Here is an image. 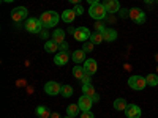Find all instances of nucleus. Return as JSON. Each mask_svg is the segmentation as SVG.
I'll return each mask as SVG.
<instances>
[{
	"mask_svg": "<svg viewBox=\"0 0 158 118\" xmlns=\"http://www.w3.org/2000/svg\"><path fill=\"white\" fill-rule=\"evenodd\" d=\"M146 81L149 87H156L158 85V76L156 74H147L146 76Z\"/></svg>",
	"mask_w": 158,
	"mask_h": 118,
	"instance_id": "25",
	"label": "nucleus"
},
{
	"mask_svg": "<svg viewBox=\"0 0 158 118\" xmlns=\"http://www.w3.org/2000/svg\"><path fill=\"white\" fill-rule=\"evenodd\" d=\"M24 27H25V30H27L29 33L38 35V33H41V30H43V24H41V21H40V19L30 18V19L25 21Z\"/></svg>",
	"mask_w": 158,
	"mask_h": 118,
	"instance_id": "4",
	"label": "nucleus"
},
{
	"mask_svg": "<svg viewBox=\"0 0 158 118\" xmlns=\"http://www.w3.org/2000/svg\"><path fill=\"white\" fill-rule=\"evenodd\" d=\"M92 104H94L92 98L90 96H85V95H82L81 98H79V101H77V106H79V109H81V112L90 110L92 109Z\"/></svg>",
	"mask_w": 158,
	"mask_h": 118,
	"instance_id": "12",
	"label": "nucleus"
},
{
	"mask_svg": "<svg viewBox=\"0 0 158 118\" xmlns=\"http://www.w3.org/2000/svg\"><path fill=\"white\" fill-rule=\"evenodd\" d=\"M51 118H62V116H60V113H56V112H54V113L51 115Z\"/></svg>",
	"mask_w": 158,
	"mask_h": 118,
	"instance_id": "37",
	"label": "nucleus"
},
{
	"mask_svg": "<svg viewBox=\"0 0 158 118\" xmlns=\"http://www.w3.org/2000/svg\"><path fill=\"white\" fill-rule=\"evenodd\" d=\"M127 107H128V102H127L125 98H117V99L114 101V109H115V110H123V112H125Z\"/></svg>",
	"mask_w": 158,
	"mask_h": 118,
	"instance_id": "19",
	"label": "nucleus"
},
{
	"mask_svg": "<svg viewBox=\"0 0 158 118\" xmlns=\"http://www.w3.org/2000/svg\"><path fill=\"white\" fill-rule=\"evenodd\" d=\"M130 19L141 25V24L146 22V13L141 8H130Z\"/></svg>",
	"mask_w": 158,
	"mask_h": 118,
	"instance_id": "6",
	"label": "nucleus"
},
{
	"mask_svg": "<svg viewBox=\"0 0 158 118\" xmlns=\"http://www.w3.org/2000/svg\"><path fill=\"white\" fill-rule=\"evenodd\" d=\"M90 30L87 29V27H77L76 30H74V33H73V36H74V39L76 41H81V43H85L87 39H90Z\"/></svg>",
	"mask_w": 158,
	"mask_h": 118,
	"instance_id": "7",
	"label": "nucleus"
},
{
	"mask_svg": "<svg viewBox=\"0 0 158 118\" xmlns=\"http://www.w3.org/2000/svg\"><path fill=\"white\" fill-rule=\"evenodd\" d=\"M117 36H118V33H117L114 29H104V30H103V39H104L106 43L115 41Z\"/></svg>",
	"mask_w": 158,
	"mask_h": 118,
	"instance_id": "14",
	"label": "nucleus"
},
{
	"mask_svg": "<svg viewBox=\"0 0 158 118\" xmlns=\"http://www.w3.org/2000/svg\"><path fill=\"white\" fill-rule=\"evenodd\" d=\"M155 58H156V61H158V54H156V55H155Z\"/></svg>",
	"mask_w": 158,
	"mask_h": 118,
	"instance_id": "41",
	"label": "nucleus"
},
{
	"mask_svg": "<svg viewBox=\"0 0 158 118\" xmlns=\"http://www.w3.org/2000/svg\"><path fill=\"white\" fill-rule=\"evenodd\" d=\"M103 5H104V8H106V11L111 13V14L120 11V3H118V0H104Z\"/></svg>",
	"mask_w": 158,
	"mask_h": 118,
	"instance_id": "13",
	"label": "nucleus"
},
{
	"mask_svg": "<svg viewBox=\"0 0 158 118\" xmlns=\"http://www.w3.org/2000/svg\"><path fill=\"white\" fill-rule=\"evenodd\" d=\"M73 10H74V13H76V14H77V16H81V14H82V13H84V8H82L81 5H76V6H74Z\"/></svg>",
	"mask_w": 158,
	"mask_h": 118,
	"instance_id": "31",
	"label": "nucleus"
},
{
	"mask_svg": "<svg viewBox=\"0 0 158 118\" xmlns=\"http://www.w3.org/2000/svg\"><path fill=\"white\" fill-rule=\"evenodd\" d=\"M59 19H60V16H59V13H56V11H46V13H43V14L40 16V21H41V24H43V29L56 27Z\"/></svg>",
	"mask_w": 158,
	"mask_h": 118,
	"instance_id": "1",
	"label": "nucleus"
},
{
	"mask_svg": "<svg viewBox=\"0 0 158 118\" xmlns=\"http://www.w3.org/2000/svg\"><path fill=\"white\" fill-rule=\"evenodd\" d=\"M95 30L103 33V30H104V25H103V22H101V21H97V22H95Z\"/></svg>",
	"mask_w": 158,
	"mask_h": 118,
	"instance_id": "29",
	"label": "nucleus"
},
{
	"mask_svg": "<svg viewBox=\"0 0 158 118\" xmlns=\"http://www.w3.org/2000/svg\"><path fill=\"white\" fill-rule=\"evenodd\" d=\"M67 49H68V44L67 43H62L60 44V50H67Z\"/></svg>",
	"mask_w": 158,
	"mask_h": 118,
	"instance_id": "35",
	"label": "nucleus"
},
{
	"mask_svg": "<svg viewBox=\"0 0 158 118\" xmlns=\"http://www.w3.org/2000/svg\"><path fill=\"white\" fill-rule=\"evenodd\" d=\"M90 41L94 43V44H100V43H103V41H104V39H103V33H101V32L92 33V35H90Z\"/></svg>",
	"mask_w": 158,
	"mask_h": 118,
	"instance_id": "24",
	"label": "nucleus"
},
{
	"mask_svg": "<svg viewBox=\"0 0 158 118\" xmlns=\"http://www.w3.org/2000/svg\"><path fill=\"white\" fill-rule=\"evenodd\" d=\"M59 49H60V44H57L54 39L46 41V44H44V50L48 52V54H54V52H57Z\"/></svg>",
	"mask_w": 158,
	"mask_h": 118,
	"instance_id": "16",
	"label": "nucleus"
},
{
	"mask_svg": "<svg viewBox=\"0 0 158 118\" xmlns=\"http://www.w3.org/2000/svg\"><path fill=\"white\" fill-rule=\"evenodd\" d=\"M146 3H152V0H146Z\"/></svg>",
	"mask_w": 158,
	"mask_h": 118,
	"instance_id": "40",
	"label": "nucleus"
},
{
	"mask_svg": "<svg viewBox=\"0 0 158 118\" xmlns=\"http://www.w3.org/2000/svg\"><path fill=\"white\" fill-rule=\"evenodd\" d=\"M82 93L85 95V96H94L95 93H97V91H95V88H94V85H92V84H87V85H82Z\"/></svg>",
	"mask_w": 158,
	"mask_h": 118,
	"instance_id": "23",
	"label": "nucleus"
},
{
	"mask_svg": "<svg viewBox=\"0 0 158 118\" xmlns=\"http://www.w3.org/2000/svg\"><path fill=\"white\" fill-rule=\"evenodd\" d=\"M89 14H90L92 19H95V21H103L104 18H106L108 11H106V8H104L103 3L98 2V3L90 5V8H89Z\"/></svg>",
	"mask_w": 158,
	"mask_h": 118,
	"instance_id": "2",
	"label": "nucleus"
},
{
	"mask_svg": "<svg viewBox=\"0 0 158 118\" xmlns=\"http://www.w3.org/2000/svg\"><path fill=\"white\" fill-rule=\"evenodd\" d=\"M84 69H85L87 74L94 76V74L98 71V63H97V60H95V58H87V60L84 61Z\"/></svg>",
	"mask_w": 158,
	"mask_h": 118,
	"instance_id": "11",
	"label": "nucleus"
},
{
	"mask_svg": "<svg viewBox=\"0 0 158 118\" xmlns=\"http://www.w3.org/2000/svg\"><path fill=\"white\" fill-rule=\"evenodd\" d=\"M125 115H127V118H141L142 110L136 104H128V107L125 109Z\"/></svg>",
	"mask_w": 158,
	"mask_h": 118,
	"instance_id": "9",
	"label": "nucleus"
},
{
	"mask_svg": "<svg viewBox=\"0 0 158 118\" xmlns=\"http://www.w3.org/2000/svg\"><path fill=\"white\" fill-rule=\"evenodd\" d=\"M87 2H89L90 5H94V3H98V2H100V0H87Z\"/></svg>",
	"mask_w": 158,
	"mask_h": 118,
	"instance_id": "38",
	"label": "nucleus"
},
{
	"mask_svg": "<svg viewBox=\"0 0 158 118\" xmlns=\"http://www.w3.org/2000/svg\"><path fill=\"white\" fill-rule=\"evenodd\" d=\"M60 95H62L63 98H70V96L73 95V87H71V85H63Z\"/></svg>",
	"mask_w": 158,
	"mask_h": 118,
	"instance_id": "26",
	"label": "nucleus"
},
{
	"mask_svg": "<svg viewBox=\"0 0 158 118\" xmlns=\"http://www.w3.org/2000/svg\"><path fill=\"white\" fill-rule=\"evenodd\" d=\"M94 46H95V44H94V43H92L90 39H89V41H85V43H84L82 50H84V52H92V50H94Z\"/></svg>",
	"mask_w": 158,
	"mask_h": 118,
	"instance_id": "27",
	"label": "nucleus"
},
{
	"mask_svg": "<svg viewBox=\"0 0 158 118\" xmlns=\"http://www.w3.org/2000/svg\"><path fill=\"white\" fill-rule=\"evenodd\" d=\"M52 39L57 43V44H62V43H65V30H62V29H57L54 33H52Z\"/></svg>",
	"mask_w": 158,
	"mask_h": 118,
	"instance_id": "17",
	"label": "nucleus"
},
{
	"mask_svg": "<svg viewBox=\"0 0 158 118\" xmlns=\"http://www.w3.org/2000/svg\"><path fill=\"white\" fill-rule=\"evenodd\" d=\"M92 101H94V102H98V101H100V95H98V93H95L94 96H92Z\"/></svg>",
	"mask_w": 158,
	"mask_h": 118,
	"instance_id": "34",
	"label": "nucleus"
},
{
	"mask_svg": "<svg viewBox=\"0 0 158 118\" xmlns=\"http://www.w3.org/2000/svg\"><path fill=\"white\" fill-rule=\"evenodd\" d=\"M81 118H95V115L92 113L90 110H85V112H82V113H81Z\"/></svg>",
	"mask_w": 158,
	"mask_h": 118,
	"instance_id": "30",
	"label": "nucleus"
},
{
	"mask_svg": "<svg viewBox=\"0 0 158 118\" xmlns=\"http://www.w3.org/2000/svg\"><path fill=\"white\" fill-rule=\"evenodd\" d=\"M76 13H74V10H65L63 13H62V19H63V22H67V24H71L74 19H76Z\"/></svg>",
	"mask_w": 158,
	"mask_h": 118,
	"instance_id": "15",
	"label": "nucleus"
},
{
	"mask_svg": "<svg viewBox=\"0 0 158 118\" xmlns=\"http://www.w3.org/2000/svg\"><path fill=\"white\" fill-rule=\"evenodd\" d=\"M35 112H36V115H38L40 118H51V115H52V113L49 112V109L44 107V106H38Z\"/></svg>",
	"mask_w": 158,
	"mask_h": 118,
	"instance_id": "20",
	"label": "nucleus"
},
{
	"mask_svg": "<svg viewBox=\"0 0 158 118\" xmlns=\"http://www.w3.org/2000/svg\"><path fill=\"white\" fill-rule=\"evenodd\" d=\"M3 3H11V2H15V0H2Z\"/></svg>",
	"mask_w": 158,
	"mask_h": 118,
	"instance_id": "39",
	"label": "nucleus"
},
{
	"mask_svg": "<svg viewBox=\"0 0 158 118\" xmlns=\"http://www.w3.org/2000/svg\"><path fill=\"white\" fill-rule=\"evenodd\" d=\"M128 85L131 90H136V91H141L147 87V81H146V77H142V76H131L128 79Z\"/></svg>",
	"mask_w": 158,
	"mask_h": 118,
	"instance_id": "3",
	"label": "nucleus"
},
{
	"mask_svg": "<svg viewBox=\"0 0 158 118\" xmlns=\"http://www.w3.org/2000/svg\"><path fill=\"white\" fill-rule=\"evenodd\" d=\"M65 118H71V116H68V115H67V116H65Z\"/></svg>",
	"mask_w": 158,
	"mask_h": 118,
	"instance_id": "42",
	"label": "nucleus"
},
{
	"mask_svg": "<svg viewBox=\"0 0 158 118\" xmlns=\"http://www.w3.org/2000/svg\"><path fill=\"white\" fill-rule=\"evenodd\" d=\"M62 87L63 85H60V84H57L54 81H51V82H48L44 85V91H46L48 95H51V96H57V95L62 93Z\"/></svg>",
	"mask_w": 158,
	"mask_h": 118,
	"instance_id": "8",
	"label": "nucleus"
},
{
	"mask_svg": "<svg viewBox=\"0 0 158 118\" xmlns=\"http://www.w3.org/2000/svg\"><path fill=\"white\" fill-rule=\"evenodd\" d=\"M71 73H73V77H76L77 81H81V79L85 76V69H84V66H74Z\"/></svg>",
	"mask_w": 158,
	"mask_h": 118,
	"instance_id": "22",
	"label": "nucleus"
},
{
	"mask_svg": "<svg viewBox=\"0 0 158 118\" xmlns=\"http://www.w3.org/2000/svg\"><path fill=\"white\" fill-rule=\"evenodd\" d=\"M79 112H81V109H79L77 104H70V106L67 107V115H68V116H71V118L77 116V115H79Z\"/></svg>",
	"mask_w": 158,
	"mask_h": 118,
	"instance_id": "21",
	"label": "nucleus"
},
{
	"mask_svg": "<svg viewBox=\"0 0 158 118\" xmlns=\"http://www.w3.org/2000/svg\"><path fill=\"white\" fill-rule=\"evenodd\" d=\"M73 61H76V63H82V61H85V52L82 50V49H77V50H74L73 52Z\"/></svg>",
	"mask_w": 158,
	"mask_h": 118,
	"instance_id": "18",
	"label": "nucleus"
},
{
	"mask_svg": "<svg viewBox=\"0 0 158 118\" xmlns=\"http://www.w3.org/2000/svg\"><path fill=\"white\" fill-rule=\"evenodd\" d=\"M48 36H49V33H48V29H44V30L41 32V38H43V39H46Z\"/></svg>",
	"mask_w": 158,
	"mask_h": 118,
	"instance_id": "33",
	"label": "nucleus"
},
{
	"mask_svg": "<svg viewBox=\"0 0 158 118\" xmlns=\"http://www.w3.org/2000/svg\"><path fill=\"white\" fill-rule=\"evenodd\" d=\"M118 14H120V18H130V10L128 8H120Z\"/></svg>",
	"mask_w": 158,
	"mask_h": 118,
	"instance_id": "28",
	"label": "nucleus"
},
{
	"mask_svg": "<svg viewBox=\"0 0 158 118\" xmlns=\"http://www.w3.org/2000/svg\"><path fill=\"white\" fill-rule=\"evenodd\" d=\"M68 61H70L68 50H60L59 54H56V57H54V63L57 65V66H65Z\"/></svg>",
	"mask_w": 158,
	"mask_h": 118,
	"instance_id": "10",
	"label": "nucleus"
},
{
	"mask_svg": "<svg viewBox=\"0 0 158 118\" xmlns=\"http://www.w3.org/2000/svg\"><path fill=\"white\" fill-rule=\"evenodd\" d=\"M70 3H73V5H79V2H81V0H68Z\"/></svg>",
	"mask_w": 158,
	"mask_h": 118,
	"instance_id": "36",
	"label": "nucleus"
},
{
	"mask_svg": "<svg viewBox=\"0 0 158 118\" xmlns=\"http://www.w3.org/2000/svg\"><path fill=\"white\" fill-rule=\"evenodd\" d=\"M81 82H82V85H87V84H90V74H87V73H85V76L81 79Z\"/></svg>",
	"mask_w": 158,
	"mask_h": 118,
	"instance_id": "32",
	"label": "nucleus"
},
{
	"mask_svg": "<svg viewBox=\"0 0 158 118\" xmlns=\"http://www.w3.org/2000/svg\"><path fill=\"white\" fill-rule=\"evenodd\" d=\"M29 16V10L25 6H18L15 10H11V19L15 22H22V21H27Z\"/></svg>",
	"mask_w": 158,
	"mask_h": 118,
	"instance_id": "5",
	"label": "nucleus"
}]
</instances>
